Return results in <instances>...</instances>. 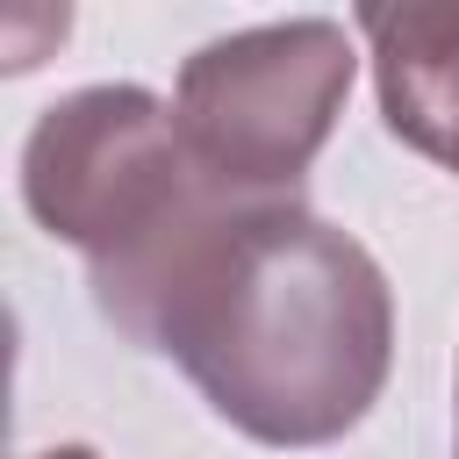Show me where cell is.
<instances>
[{"instance_id": "obj_4", "label": "cell", "mask_w": 459, "mask_h": 459, "mask_svg": "<svg viewBox=\"0 0 459 459\" xmlns=\"http://www.w3.org/2000/svg\"><path fill=\"white\" fill-rule=\"evenodd\" d=\"M359 36L373 43V86L387 129L459 172V7H359Z\"/></svg>"}, {"instance_id": "obj_1", "label": "cell", "mask_w": 459, "mask_h": 459, "mask_svg": "<svg viewBox=\"0 0 459 459\" xmlns=\"http://www.w3.org/2000/svg\"><path fill=\"white\" fill-rule=\"evenodd\" d=\"M115 330L273 452L337 445L394 366L380 258L301 201H222Z\"/></svg>"}, {"instance_id": "obj_5", "label": "cell", "mask_w": 459, "mask_h": 459, "mask_svg": "<svg viewBox=\"0 0 459 459\" xmlns=\"http://www.w3.org/2000/svg\"><path fill=\"white\" fill-rule=\"evenodd\" d=\"M36 459H100L93 445H50V452H36Z\"/></svg>"}, {"instance_id": "obj_3", "label": "cell", "mask_w": 459, "mask_h": 459, "mask_svg": "<svg viewBox=\"0 0 459 459\" xmlns=\"http://www.w3.org/2000/svg\"><path fill=\"white\" fill-rule=\"evenodd\" d=\"M359 50L344 22H258L179 65L172 115L194 165L237 201H301V172L330 143Z\"/></svg>"}, {"instance_id": "obj_6", "label": "cell", "mask_w": 459, "mask_h": 459, "mask_svg": "<svg viewBox=\"0 0 459 459\" xmlns=\"http://www.w3.org/2000/svg\"><path fill=\"white\" fill-rule=\"evenodd\" d=\"M452 459H459V452H452Z\"/></svg>"}, {"instance_id": "obj_2", "label": "cell", "mask_w": 459, "mask_h": 459, "mask_svg": "<svg viewBox=\"0 0 459 459\" xmlns=\"http://www.w3.org/2000/svg\"><path fill=\"white\" fill-rule=\"evenodd\" d=\"M22 201L29 215L86 258L93 308L122 323L136 294L186 251V237L237 194H222L179 115L151 86H79L50 100L22 143Z\"/></svg>"}]
</instances>
